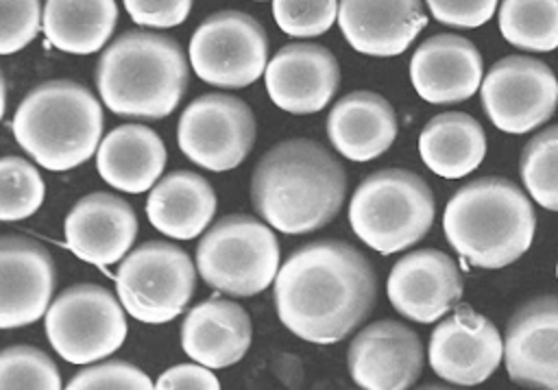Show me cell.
<instances>
[{
    "mask_svg": "<svg viewBox=\"0 0 558 390\" xmlns=\"http://www.w3.org/2000/svg\"><path fill=\"white\" fill-rule=\"evenodd\" d=\"M118 20L116 0H46V39L70 54H92L111 37Z\"/></svg>",
    "mask_w": 558,
    "mask_h": 390,
    "instance_id": "obj_27",
    "label": "cell"
},
{
    "mask_svg": "<svg viewBox=\"0 0 558 390\" xmlns=\"http://www.w3.org/2000/svg\"><path fill=\"white\" fill-rule=\"evenodd\" d=\"M418 153L423 163L438 176L460 179L482 163L486 135L482 124L469 113H438L423 126Z\"/></svg>",
    "mask_w": 558,
    "mask_h": 390,
    "instance_id": "obj_26",
    "label": "cell"
},
{
    "mask_svg": "<svg viewBox=\"0 0 558 390\" xmlns=\"http://www.w3.org/2000/svg\"><path fill=\"white\" fill-rule=\"evenodd\" d=\"M157 390H218L220 383L209 366L196 362V364H177L161 373V377L155 381Z\"/></svg>",
    "mask_w": 558,
    "mask_h": 390,
    "instance_id": "obj_37",
    "label": "cell"
},
{
    "mask_svg": "<svg viewBox=\"0 0 558 390\" xmlns=\"http://www.w3.org/2000/svg\"><path fill=\"white\" fill-rule=\"evenodd\" d=\"M327 135L342 157L368 161L384 155L395 142L397 115L384 96L357 89L331 107Z\"/></svg>",
    "mask_w": 558,
    "mask_h": 390,
    "instance_id": "obj_23",
    "label": "cell"
},
{
    "mask_svg": "<svg viewBox=\"0 0 558 390\" xmlns=\"http://www.w3.org/2000/svg\"><path fill=\"white\" fill-rule=\"evenodd\" d=\"M63 229L65 244L78 259L105 268L126 257L137 235V218L124 198L92 192L74 203Z\"/></svg>",
    "mask_w": 558,
    "mask_h": 390,
    "instance_id": "obj_19",
    "label": "cell"
},
{
    "mask_svg": "<svg viewBox=\"0 0 558 390\" xmlns=\"http://www.w3.org/2000/svg\"><path fill=\"white\" fill-rule=\"evenodd\" d=\"M68 390H150L155 383L137 366L111 359L78 370L68 383Z\"/></svg>",
    "mask_w": 558,
    "mask_h": 390,
    "instance_id": "obj_33",
    "label": "cell"
},
{
    "mask_svg": "<svg viewBox=\"0 0 558 390\" xmlns=\"http://www.w3.org/2000/svg\"><path fill=\"white\" fill-rule=\"evenodd\" d=\"M216 214V194L209 181L190 170H174L150 187L146 216L168 237L192 240L203 233Z\"/></svg>",
    "mask_w": 558,
    "mask_h": 390,
    "instance_id": "obj_25",
    "label": "cell"
},
{
    "mask_svg": "<svg viewBox=\"0 0 558 390\" xmlns=\"http://www.w3.org/2000/svg\"><path fill=\"white\" fill-rule=\"evenodd\" d=\"M349 222L366 246L390 255L416 244L429 231L434 194L416 172L377 170L353 192Z\"/></svg>",
    "mask_w": 558,
    "mask_h": 390,
    "instance_id": "obj_6",
    "label": "cell"
},
{
    "mask_svg": "<svg viewBox=\"0 0 558 390\" xmlns=\"http://www.w3.org/2000/svg\"><path fill=\"white\" fill-rule=\"evenodd\" d=\"M0 388L59 390L61 375L57 364L44 351L28 344H13L0 355Z\"/></svg>",
    "mask_w": 558,
    "mask_h": 390,
    "instance_id": "obj_31",
    "label": "cell"
},
{
    "mask_svg": "<svg viewBox=\"0 0 558 390\" xmlns=\"http://www.w3.org/2000/svg\"><path fill=\"white\" fill-rule=\"evenodd\" d=\"M266 224L246 214H231L211 224L196 246L203 281L233 296H253L275 283L281 251Z\"/></svg>",
    "mask_w": 558,
    "mask_h": 390,
    "instance_id": "obj_7",
    "label": "cell"
},
{
    "mask_svg": "<svg viewBox=\"0 0 558 390\" xmlns=\"http://www.w3.org/2000/svg\"><path fill=\"white\" fill-rule=\"evenodd\" d=\"M11 129L17 144L39 166L52 172H65L98 150L102 107L76 81H44L22 98Z\"/></svg>",
    "mask_w": 558,
    "mask_h": 390,
    "instance_id": "obj_5",
    "label": "cell"
},
{
    "mask_svg": "<svg viewBox=\"0 0 558 390\" xmlns=\"http://www.w3.org/2000/svg\"><path fill=\"white\" fill-rule=\"evenodd\" d=\"M340 83V68L331 50L320 44H286L266 65L270 100L290 113L305 115L325 109Z\"/></svg>",
    "mask_w": 558,
    "mask_h": 390,
    "instance_id": "obj_18",
    "label": "cell"
},
{
    "mask_svg": "<svg viewBox=\"0 0 558 390\" xmlns=\"http://www.w3.org/2000/svg\"><path fill=\"white\" fill-rule=\"evenodd\" d=\"M480 94L488 120L506 133L521 135L554 115L558 81L543 61L510 54L488 70Z\"/></svg>",
    "mask_w": 558,
    "mask_h": 390,
    "instance_id": "obj_12",
    "label": "cell"
},
{
    "mask_svg": "<svg viewBox=\"0 0 558 390\" xmlns=\"http://www.w3.org/2000/svg\"><path fill=\"white\" fill-rule=\"evenodd\" d=\"M44 179L24 157L4 155L0 161V218L22 220L35 214L44 200Z\"/></svg>",
    "mask_w": 558,
    "mask_h": 390,
    "instance_id": "obj_30",
    "label": "cell"
},
{
    "mask_svg": "<svg viewBox=\"0 0 558 390\" xmlns=\"http://www.w3.org/2000/svg\"><path fill=\"white\" fill-rule=\"evenodd\" d=\"M499 31L519 50H556L558 0H501Z\"/></svg>",
    "mask_w": 558,
    "mask_h": 390,
    "instance_id": "obj_28",
    "label": "cell"
},
{
    "mask_svg": "<svg viewBox=\"0 0 558 390\" xmlns=\"http://www.w3.org/2000/svg\"><path fill=\"white\" fill-rule=\"evenodd\" d=\"M427 357L440 379L456 386H475L497 370L504 342L486 316L460 305L432 331Z\"/></svg>",
    "mask_w": 558,
    "mask_h": 390,
    "instance_id": "obj_13",
    "label": "cell"
},
{
    "mask_svg": "<svg viewBox=\"0 0 558 390\" xmlns=\"http://www.w3.org/2000/svg\"><path fill=\"white\" fill-rule=\"evenodd\" d=\"M556 277H558V264H556Z\"/></svg>",
    "mask_w": 558,
    "mask_h": 390,
    "instance_id": "obj_38",
    "label": "cell"
},
{
    "mask_svg": "<svg viewBox=\"0 0 558 390\" xmlns=\"http://www.w3.org/2000/svg\"><path fill=\"white\" fill-rule=\"evenodd\" d=\"M251 344V318L233 301L209 298L192 307L181 325V346L209 368L238 364Z\"/></svg>",
    "mask_w": 558,
    "mask_h": 390,
    "instance_id": "obj_22",
    "label": "cell"
},
{
    "mask_svg": "<svg viewBox=\"0 0 558 390\" xmlns=\"http://www.w3.org/2000/svg\"><path fill=\"white\" fill-rule=\"evenodd\" d=\"M54 261L35 240L7 233L0 240V327L17 329L48 312Z\"/></svg>",
    "mask_w": 558,
    "mask_h": 390,
    "instance_id": "obj_15",
    "label": "cell"
},
{
    "mask_svg": "<svg viewBox=\"0 0 558 390\" xmlns=\"http://www.w3.org/2000/svg\"><path fill=\"white\" fill-rule=\"evenodd\" d=\"M179 148L196 166L227 172L240 166L255 142L251 107L229 94H203L179 118Z\"/></svg>",
    "mask_w": 558,
    "mask_h": 390,
    "instance_id": "obj_11",
    "label": "cell"
},
{
    "mask_svg": "<svg viewBox=\"0 0 558 390\" xmlns=\"http://www.w3.org/2000/svg\"><path fill=\"white\" fill-rule=\"evenodd\" d=\"M347 174L318 142L294 137L275 144L251 176L255 211L281 233H310L325 227L342 207Z\"/></svg>",
    "mask_w": 558,
    "mask_h": 390,
    "instance_id": "obj_2",
    "label": "cell"
},
{
    "mask_svg": "<svg viewBox=\"0 0 558 390\" xmlns=\"http://www.w3.org/2000/svg\"><path fill=\"white\" fill-rule=\"evenodd\" d=\"M504 359L514 383L558 390V296H536L512 314Z\"/></svg>",
    "mask_w": 558,
    "mask_h": 390,
    "instance_id": "obj_16",
    "label": "cell"
},
{
    "mask_svg": "<svg viewBox=\"0 0 558 390\" xmlns=\"http://www.w3.org/2000/svg\"><path fill=\"white\" fill-rule=\"evenodd\" d=\"M122 307L107 288L76 283L48 307L46 338L65 362L94 364L122 346L126 338Z\"/></svg>",
    "mask_w": 558,
    "mask_h": 390,
    "instance_id": "obj_9",
    "label": "cell"
},
{
    "mask_svg": "<svg viewBox=\"0 0 558 390\" xmlns=\"http://www.w3.org/2000/svg\"><path fill=\"white\" fill-rule=\"evenodd\" d=\"M442 229L460 257L480 268H504L534 240L536 216L530 198L504 176L462 185L447 203Z\"/></svg>",
    "mask_w": 558,
    "mask_h": 390,
    "instance_id": "obj_4",
    "label": "cell"
},
{
    "mask_svg": "<svg viewBox=\"0 0 558 390\" xmlns=\"http://www.w3.org/2000/svg\"><path fill=\"white\" fill-rule=\"evenodd\" d=\"M425 24L423 0H340L338 7L344 39L371 57L401 54Z\"/></svg>",
    "mask_w": 558,
    "mask_h": 390,
    "instance_id": "obj_21",
    "label": "cell"
},
{
    "mask_svg": "<svg viewBox=\"0 0 558 390\" xmlns=\"http://www.w3.org/2000/svg\"><path fill=\"white\" fill-rule=\"evenodd\" d=\"M187 54L198 78L238 89L266 72L268 37L253 15L238 9L216 11L192 33Z\"/></svg>",
    "mask_w": 558,
    "mask_h": 390,
    "instance_id": "obj_10",
    "label": "cell"
},
{
    "mask_svg": "<svg viewBox=\"0 0 558 390\" xmlns=\"http://www.w3.org/2000/svg\"><path fill=\"white\" fill-rule=\"evenodd\" d=\"M347 366L351 379L364 390H405L423 370V344L410 327L377 320L353 338Z\"/></svg>",
    "mask_w": 558,
    "mask_h": 390,
    "instance_id": "obj_14",
    "label": "cell"
},
{
    "mask_svg": "<svg viewBox=\"0 0 558 390\" xmlns=\"http://www.w3.org/2000/svg\"><path fill=\"white\" fill-rule=\"evenodd\" d=\"M187 76L179 41L148 31H124L102 50L96 65V87L105 107L124 118L170 115L185 94Z\"/></svg>",
    "mask_w": 558,
    "mask_h": 390,
    "instance_id": "obj_3",
    "label": "cell"
},
{
    "mask_svg": "<svg viewBox=\"0 0 558 390\" xmlns=\"http://www.w3.org/2000/svg\"><path fill=\"white\" fill-rule=\"evenodd\" d=\"M272 294L286 329L314 344H333L371 314L377 279L371 261L355 246L316 240L281 264Z\"/></svg>",
    "mask_w": 558,
    "mask_h": 390,
    "instance_id": "obj_1",
    "label": "cell"
},
{
    "mask_svg": "<svg viewBox=\"0 0 558 390\" xmlns=\"http://www.w3.org/2000/svg\"><path fill=\"white\" fill-rule=\"evenodd\" d=\"M482 54L462 35L440 33L425 39L410 59V78L416 94L432 105H451L471 98L482 85Z\"/></svg>",
    "mask_w": 558,
    "mask_h": 390,
    "instance_id": "obj_20",
    "label": "cell"
},
{
    "mask_svg": "<svg viewBox=\"0 0 558 390\" xmlns=\"http://www.w3.org/2000/svg\"><path fill=\"white\" fill-rule=\"evenodd\" d=\"M166 166L161 137L144 124H122L105 135L96 150L98 174L116 190L142 194L155 185Z\"/></svg>",
    "mask_w": 558,
    "mask_h": 390,
    "instance_id": "obj_24",
    "label": "cell"
},
{
    "mask_svg": "<svg viewBox=\"0 0 558 390\" xmlns=\"http://www.w3.org/2000/svg\"><path fill=\"white\" fill-rule=\"evenodd\" d=\"M432 15L453 28H477L486 24L497 9V0H425Z\"/></svg>",
    "mask_w": 558,
    "mask_h": 390,
    "instance_id": "obj_35",
    "label": "cell"
},
{
    "mask_svg": "<svg viewBox=\"0 0 558 390\" xmlns=\"http://www.w3.org/2000/svg\"><path fill=\"white\" fill-rule=\"evenodd\" d=\"M194 0H124V9L140 26L172 28L185 22Z\"/></svg>",
    "mask_w": 558,
    "mask_h": 390,
    "instance_id": "obj_36",
    "label": "cell"
},
{
    "mask_svg": "<svg viewBox=\"0 0 558 390\" xmlns=\"http://www.w3.org/2000/svg\"><path fill=\"white\" fill-rule=\"evenodd\" d=\"M0 52L11 54L35 39L44 24L39 0H0Z\"/></svg>",
    "mask_w": 558,
    "mask_h": 390,
    "instance_id": "obj_34",
    "label": "cell"
},
{
    "mask_svg": "<svg viewBox=\"0 0 558 390\" xmlns=\"http://www.w3.org/2000/svg\"><path fill=\"white\" fill-rule=\"evenodd\" d=\"M462 296V277L456 261L438 248H418L403 255L390 270L388 298L410 320L434 322Z\"/></svg>",
    "mask_w": 558,
    "mask_h": 390,
    "instance_id": "obj_17",
    "label": "cell"
},
{
    "mask_svg": "<svg viewBox=\"0 0 558 390\" xmlns=\"http://www.w3.org/2000/svg\"><path fill=\"white\" fill-rule=\"evenodd\" d=\"M519 172L532 198L558 211V124L534 135L519 159Z\"/></svg>",
    "mask_w": 558,
    "mask_h": 390,
    "instance_id": "obj_29",
    "label": "cell"
},
{
    "mask_svg": "<svg viewBox=\"0 0 558 390\" xmlns=\"http://www.w3.org/2000/svg\"><path fill=\"white\" fill-rule=\"evenodd\" d=\"M338 0H272V17L290 37H318L338 20Z\"/></svg>",
    "mask_w": 558,
    "mask_h": 390,
    "instance_id": "obj_32",
    "label": "cell"
},
{
    "mask_svg": "<svg viewBox=\"0 0 558 390\" xmlns=\"http://www.w3.org/2000/svg\"><path fill=\"white\" fill-rule=\"evenodd\" d=\"M196 288L190 255L172 242L148 240L133 248L118 266L116 290L126 314L159 325L177 318Z\"/></svg>",
    "mask_w": 558,
    "mask_h": 390,
    "instance_id": "obj_8",
    "label": "cell"
}]
</instances>
